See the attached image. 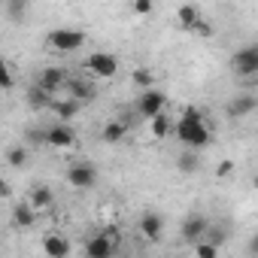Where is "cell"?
Wrapping results in <instances>:
<instances>
[{"instance_id": "7402d4cb", "label": "cell", "mask_w": 258, "mask_h": 258, "mask_svg": "<svg viewBox=\"0 0 258 258\" xmlns=\"http://www.w3.org/2000/svg\"><path fill=\"white\" fill-rule=\"evenodd\" d=\"M13 222H16L19 228H31V225L37 222V210H34L28 201H22V204L13 207Z\"/></svg>"}, {"instance_id": "4dcf8cb0", "label": "cell", "mask_w": 258, "mask_h": 258, "mask_svg": "<svg viewBox=\"0 0 258 258\" xmlns=\"http://www.w3.org/2000/svg\"><path fill=\"white\" fill-rule=\"evenodd\" d=\"M0 85H4V91H13V70L4 67V73H0Z\"/></svg>"}, {"instance_id": "d6a6232c", "label": "cell", "mask_w": 258, "mask_h": 258, "mask_svg": "<svg viewBox=\"0 0 258 258\" xmlns=\"http://www.w3.org/2000/svg\"><path fill=\"white\" fill-rule=\"evenodd\" d=\"M252 185H255V191H258V173H255V179H252Z\"/></svg>"}, {"instance_id": "f1b7e54d", "label": "cell", "mask_w": 258, "mask_h": 258, "mask_svg": "<svg viewBox=\"0 0 258 258\" xmlns=\"http://www.w3.org/2000/svg\"><path fill=\"white\" fill-rule=\"evenodd\" d=\"M137 16H152V10H155V4L152 0H134V7H131Z\"/></svg>"}, {"instance_id": "52a82bcc", "label": "cell", "mask_w": 258, "mask_h": 258, "mask_svg": "<svg viewBox=\"0 0 258 258\" xmlns=\"http://www.w3.org/2000/svg\"><path fill=\"white\" fill-rule=\"evenodd\" d=\"M231 67L237 76H258V43L255 46H243L234 52Z\"/></svg>"}, {"instance_id": "7c38bea8", "label": "cell", "mask_w": 258, "mask_h": 258, "mask_svg": "<svg viewBox=\"0 0 258 258\" xmlns=\"http://www.w3.org/2000/svg\"><path fill=\"white\" fill-rule=\"evenodd\" d=\"M46 146H52V149H70V146H76V131H73L70 124H64V121H55L49 127Z\"/></svg>"}, {"instance_id": "30bf717a", "label": "cell", "mask_w": 258, "mask_h": 258, "mask_svg": "<svg viewBox=\"0 0 258 258\" xmlns=\"http://www.w3.org/2000/svg\"><path fill=\"white\" fill-rule=\"evenodd\" d=\"M67 82H70V73H67L64 67H46V70H40V79H37V85H40V88H46L49 94L64 91V88H67Z\"/></svg>"}, {"instance_id": "9c48e42d", "label": "cell", "mask_w": 258, "mask_h": 258, "mask_svg": "<svg viewBox=\"0 0 258 258\" xmlns=\"http://www.w3.org/2000/svg\"><path fill=\"white\" fill-rule=\"evenodd\" d=\"M176 19H179V28H185V31H201L204 37H210V25L201 19V10H198L195 4H182V7L176 10Z\"/></svg>"}, {"instance_id": "2e32d148", "label": "cell", "mask_w": 258, "mask_h": 258, "mask_svg": "<svg viewBox=\"0 0 258 258\" xmlns=\"http://www.w3.org/2000/svg\"><path fill=\"white\" fill-rule=\"evenodd\" d=\"M52 201H55V195H52V188H49V185H43V182H40V185H34V188L28 191V204H31L37 213H46V210L52 207Z\"/></svg>"}, {"instance_id": "d4e9b609", "label": "cell", "mask_w": 258, "mask_h": 258, "mask_svg": "<svg viewBox=\"0 0 258 258\" xmlns=\"http://www.w3.org/2000/svg\"><path fill=\"white\" fill-rule=\"evenodd\" d=\"M4 13H7L13 22H19V19H25L28 4H25V0H4Z\"/></svg>"}, {"instance_id": "5b68a950", "label": "cell", "mask_w": 258, "mask_h": 258, "mask_svg": "<svg viewBox=\"0 0 258 258\" xmlns=\"http://www.w3.org/2000/svg\"><path fill=\"white\" fill-rule=\"evenodd\" d=\"M85 67L97 76V79H112L118 73V58L109 55V52H91L85 58Z\"/></svg>"}, {"instance_id": "e0dca14e", "label": "cell", "mask_w": 258, "mask_h": 258, "mask_svg": "<svg viewBox=\"0 0 258 258\" xmlns=\"http://www.w3.org/2000/svg\"><path fill=\"white\" fill-rule=\"evenodd\" d=\"M64 91H67V97H70V100H76V103H88V100L94 97V88H91V82H85V79H76V76L67 82V88H64Z\"/></svg>"}, {"instance_id": "83f0119b", "label": "cell", "mask_w": 258, "mask_h": 258, "mask_svg": "<svg viewBox=\"0 0 258 258\" xmlns=\"http://www.w3.org/2000/svg\"><path fill=\"white\" fill-rule=\"evenodd\" d=\"M204 240H210L213 246H219V249H222V246H225V240H228V231H225V228H219V225H210V231H207V237H204Z\"/></svg>"}, {"instance_id": "277c9868", "label": "cell", "mask_w": 258, "mask_h": 258, "mask_svg": "<svg viewBox=\"0 0 258 258\" xmlns=\"http://www.w3.org/2000/svg\"><path fill=\"white\" fill-rule=\"evenodd\" d=\"M164 106H167V94L161 91V88H149V91H143L140 94V100H137V112L143 115V118H158L161 112H164Z\"/></svg>"}, {"instance_id": "ba28073f", "label": "cell", "mask_w": 258, "mask_h": 258, "mask_svg": "<svg viewBox=\"0 0 258 258\" xmlns=\"http://www.w3.org/2000/svg\"><path fill=\"white\" fill-rule=\"evenodd\" d=\"M67 182L73 188H91L97 182V167L91 161H73L67 167Z\"/></svg>"}, {"instance_id": "7a4b0ae2", "label": "cell", "mask_w": 258, "mask_h": 258, "mask_svg": "<svg viewBox=\"0 0 258 258\" xmlns=\"http://www.w3.org/2000/svg\"><path fill=\"white\" fill-rule=\"evenodd\" d=\"M46 43L55 52H76V49L85 46V34L82 31H73V28H55V31H49Z\"/></svg>"}, {"instance_id": "6da1fadb", "label": "cell", "mask_w": 258, "mask_h": 258, "mask_svg": "<svg viewBox=\"0 0 258 258\" xmlns=\"http://www.w3.org/2000/svg\"><path fill=\"white\" fill-rule=\"evenodd\" d=\"M176 140L182 143V146H188V149H204V146H210V140H213V134H210V127H207V121H204V112L201 109H195V106H185L182 109V115L176 118Z\"/></svg>"}, {"instance_id": "8fae6325", "label": "cell", "mask_w": 258, "mask_h": 258, "mask_svg": "<svg viewBox=\"0 0 258 258\" xmlns=\"http://www.w3.org/2000/svg\"><path fill=\"white\" fill-rule=\"evenodd\" d=\"M70 249H73V243L58 231H49L43 237V255L46 258H70Z\"/></svg>"}, {"instance_id": "cb8c5ba5", "label": "cell", "mask_w": 258, "mask_h": 258, "mask_svg": "<svg viewBox=\"0 0 258 258\" xmlns=\"http://www.w3.org/2000/svg\"><path fill=\"white\" fill-rule=\"evenodd\" d=\"M131 82H134V85L140 88V94H143V91H149V88H152L155 76H152V70H149V67H137V70L131 73Z\"/></svg>"}, {"instance_id": "603a6c76", "label": "cell", "mask_w": 258, "mask_h": 258, "mask_svg": "<svg viewBox=\"0 0 258 258\" xmlns=\"http://www.w3.org/2000/svg\"><path fill=\"white\" fill-rule=\"evenodd\" d=\"M28 158H31L28 146H10V149H7V164H10L13 170H22V167L28 164Z\"/></svg>"}, {"instance_id": "ac0fdd59", "label": "cell", "mask_w": 258, "mask_h": 258, "mask_svg": "<svg viewBox=\"0 0 258 258\" xmlns=\"http://www.w3.org/2000/svg\"><path fill=\"white\" fill-rule=\"evenodd\" d=\"M79 106L82 103H76V100H70V97H55V103H52V115L58 118V121H70L76 112H79Z\"/></svg>"}, {"instance_id": "5bb4252c", "label": "cell", "mask_w": 258, "mask_h": 258, "mask_svg": "<svg viewBox=\"0 0 258 258\" xmlns=\"http://www.w3.org/2000/svg\"><path fill=\"white\" fill-rule=\"evenodd\" d=\"M140 234L149 240V243H155V240H161V234H164V219L158 216V213H143L140 216Z\"/></svg>"}, {"instance_id": "1f68e13d", "label": "cell", "mask_w": 258, "mask_h": 258, "mask_svg": "<svg viewBox=\"0 0 258 258\" xmlns=\"http://www.w3.org/2000/svg\"><path fill=\"white\" fill-rule=\"evenodd\" d=\"M246 249H249V255H252V258H258V234H252V240H249V246H246Z\"/></svg>"}, {"instance_id": "484cf974", "label": "cell", "mask_w": 258, "mask_h": 258, "mask_svg": "<svg viewBox=\"0 0 258 258\" xmlns=\"http://www.w3.org/2000/svg\"><path fill=\"white\" fill-rule=\"evenodd\" d=\"M46 140H49V127H31V131L25 134L28 146H46Z\"/></svg>"}, {"instance_id": "ffe728a7", "label": "cell", "mask_w": 258, "mask_h": 258, "mask_svg": "<svg viewBox=\"0 0 258 258\" xmlns=\"http://www.w3.org/2000/svg\"><path fill=\"white\" fill-rule=\"evenodd\" d=\"M149 127H152V137H155V140H164V137H170V134L176 131V121H173L167 112H161L158 118L149 121Z\"/></svg>"}, {"instance_id": "f546056e", "label": "cell", "mask_w": 258, "mask_h": 258, "mask_svg": "<svg viewBox=\"0 0 258 258\" xmlns=\"http://www.w3.org/2000/svg\"><path fill=\"white\" fill-rule=\"evenodd\" d=\"M231 173H234V161H222V164L216 167V176H219V179H225V176H231Z\"/></svg>"}, {"instance_id": "d6986e66", "label": "cell", "mask_w": 258, "mask_h": 258, "mask_svg": "<svg viewBox=\"0 0 258 258\" xmlns=\"http://www.w3.org/2000/svg\"><path fill=\"white\" fill-rule=\"evenodd\" d=\"M25 97H28V103H31L34 109H52V103H55V94H49V91H46V88H40L37 82L28 88V94H25Z\"/></svg>"}, {"instance_id": "3957f363", "label": "cell", "mask_w": 258, "mask_h": 258, "mask_svg": "<svg viewBox=\"0 0 258 258\" xmlns=\"http://www.w3.org/2000/svg\"><path fill=\"white\" fill-rule=\"evenodd\" d=\"M207 231H210V219L204 216V213H188L185 219H182V225H179V237L185 240V243H201L204 237H207Z\"/></svg>"}, {"instance_id": "4fadbf2b", "label": "cell", "mask_w": 258, "mask_h": 258, "mask_svg": "<svg viewBox=\"0 0 258 258\" xmlns=\"http://www.w3.org/2000/svg\"><path fill=\"white\" fill-rule=\"evenodd\" d=\"M258 109V97L255 94H237L228 100V118H246Z\"/></svg>"}, {"instance_id": "9a60e30c", "label": "cell", "mask_w": 258, "mask_h": 258, "mask_svg": "<svg viewBox=\"0 0 258 258\" xmlns=\"http://www.w3.org/2000/svg\"><path fill=\"white\" fill-rule=\"evenodd\" d=\"M124 137H127V121H121V118H109V121L100 127V140H103L106 146H118Z\"/></svg>"}, {"instance_id": "4316f807", "label": "cell", "mask_w": 258, "mask_h": 258, "mask_svg": "<svg viewBox=\"0 0 258 258\" xmlns=\"http://www.w3.org/2000/svg\"><path fill=\"white\" fill-rule=\"evenodd\" d=\"M191 249H195V258H219V246H213L210 240H201Z\"/></svg>"}, {"instance_id": "44dd1931", "label": "cell", "mask_w": 258, "mask_h": 258, "mask_svg": "<svg viewBox=\"0 0 258 258\" xmlns=\"http://www.w3.org/2000/svg\"><path fill=\"white\" fill-rule=\"evenodd\" d=\"M198 167H201L198 152H195V149H182L179 158H176V170H179L182 176H191V173H198Z\"/></svg>"}, {"instance_id": "8992f818", "label": "cell", "mask_w": 258, "mask_h": 258, "mask_svg": "<svg viewBox=\"0 0 258 258\" xmlns=\"http://www.w3.org/2000/svg\"><path fill=\"white\" fill-rule=\"evenodd\" d=\"M115 252V231H100L85 240V258H112Z\"/></svg>"}]
</instances>
